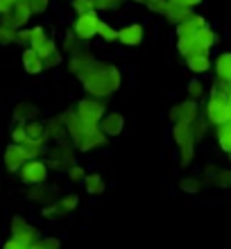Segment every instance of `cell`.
Segmentation results:
<instances>
[{
    "instance_id": "6da1fadb",
    "label": "cell",
    "mask_w": 231,
    "mask_h": 249,
    "mask_svg": "<svg viewBox=\"0 0 231 249\" xmlns=\"http://www.w3.org/2000/svg\"><path fill=\"white\" fill-rule=\"evenodd\" d=\"M82 84H84V91L93 98H107L120 89V71L113 64L95 61L82 77Z\"/></svg>"
},
{
    "instance_id": "7a4b0ae2",
    "label": "cell",
    "mask_w": 231,
    "mask_h": 249,
    "mask_svg": "<svg viewBox=\"0 0 231 249\" xmlns=\"http://www.w3.org/2000/svg\"><path fill=\"white\" fill-rule=\"evenodd\" d=\"M206 118L211 124H225L231 120V109H229V98L227 93L213 91L209 102H206Z\"/></svg>"
},
{
    "instance_id": "3957f363",
    "label": "cell",
    "mask_w": 231,
    "mask_h": 249,
    "mask_svg": "<svg viewBox=\"0 0 231 249\" xmlns=\"http://www.w3.org/2000/svg\"><path fill=\"white\" fill-rule=\"evenodd\" d=\"M18 177L25 186H36V184H46L48 181V163H43L41 159L27 161L23 168L18 170Z\"/></svg>"
},
{
    "instance_id": "277c9868",
    "label": "cell",
    "mask_w": 231,
    "mask_h": 249,
    "mask_svg": "<svg viewBox=\"0 0 231 249\" xmlns=\"http://www.w3.org/2000/svg\"><path fill=\"white\" fill-rule=\"evenodd\" d=\"M73 147H71V143H66V141H64V143H57L53 147V150H50V168H53V170H71V168H73Z\"/></svg>"
},
{
    "instance_id": "5b68a950",
    "label": "cell",
    "mask_w": 231,
    "mask_h": 249,
    "mask_svg": "<svg viewBox=\"0 0 231 249\" xmlns=\"http://www.w3.org/2000/svg\"><path fill=\"white\" fill-rule=\"evenodd\" d=\"M30 16H32V7H30V2H27V0H16V5L12 7V12L2 14L0 23H2V25H12V27H16V30H20V27L30 20Z\"/></svg>"
},
{
    "instance_id": "8992f818",
    "label": "cell",
    "mask_w": 231,
    "mask_h": 249,
    "mask_svg": "<svg viewBox=\"0 0 231 249\" xmlns=\"http://www.w3.org/2000/svg\"><path fill=\"white\" fill-rule=\"evenodd\" d=\"M98 27H100V16L95 12L79 14V18L75 20V36L79 41H89L98 34Z\"/></svg>"
},
{
    "instance_id": "52a82bcc",
    "label": "cell",
    "mask_w": 231,
    "mask_h": 249,
    "mask_svg": "<svg viewBox=\"0 0 231 249\" xmlns=\"http://www.w3.org/2000/svg\"><path fill=\"white\" fill-rule=\"evenodd\" d=\"M75 111H77V116L82 118L84 124H100V120L105 118V107L100 105L98 100H82Z\"/></svg>"
},
{
    "instance_id": "ba28073f",
    "label": "cell",
    "mask_w": 231,
    "mask_h": 249,
    "mask_svg": "<svg viewBox=\"0 0 231 249\" xmlns=\"http://www.w3.org/2000/svg\"><path fill=\"white\" fill-rule=\"evenodd\" d=\"M2 163H5V170L7 172H18L23 165L27 163V154H25V147L18 143H12L5 147V157H2Z\"/></svg>"
},
{
    "instance_id": "9c48e42d",
    "label": "cell",
    "mask_w": 231,
    "mask_h": 249,
    "mask_svg": "<svg viewBox=\"0 0 231 249\" xmlns=\"http://www.w3.org/2000/svg\"><path fill=\"white\" fill-rule=\"evenodd\" d=\"M105 131L100 129L98 124H89L84 131V136L77 141V150L79 152H91L95 150V147H100V145H105Z\"/></svg>"
},
{
    "instance_id": "30bf717a",
    "label": "cell",
    "mask_w": 231,
    "mask_h": 249,
    "mask_svg": "<svg viewBox=\"0 0 231 249\" xmlns=\"http://www.w3.org/2000/svg\"><path fill=\"white\" fill-rule=\"evenodd\" d=\"M172 138L177 147H188V145H195V136H193V124L191 123H184V120H177L172 123Z\"/></svg>"
},
{
    "instance_id": "8fae6325",
    "label": "cell",
    "mask_w": 231,
    "mask_h": 249,
    "mask_svg": "<svg viewBox=\"0 0 231 249\" xmlns=\"http://www.w3.org/2000/svg\"><path fill=\"white\" fill-rule=\"evenodd\" d=\"M170 120L177 123V120H184V123H195L197 120V102L195 100H186L181 105H177L170 111Z\"/></svg>"
},
{
    "instance_id": "7c38bea8",
    "label": "cell",
    "mask_w": 231,
    "mask_h": 249,
    "mask_svg": "<svg viewBox=\"0 0 231 249\" xmlns=\"http://www.w3.org/2000/svg\"><path fill=\"white\" fill-rule=\"evenodd\" d=\"M59 118L64 120V124H66L68 136H71L75 143H77L79 138L84 136V131H86V127H89V124L82 123V118L77 116V111H66V113H61Z\"/></svg>"
},
{
    "instance_id": "4fadbf2b",
    "label": "cell",
    "mask_w": 231,
    "mask_h": 249,
    "mask_svg": "<svg viewBox=\"0 0 231 249\" xmlns=\"http://www.w3.org/2000/svg\"><path fill=\"white\" fill-rule=\"evenodd\" d=\"M36 116H39V107L34 105V102H18V105L14 107V113L12 118L14 123L18 124H25V123H32V120H36Z\"/></svg>"
},
{
    "instance_id": "5bb4252c",
    "label": "cell",
    "mask_w": 231,
    "mask_h": 249,
    "mask_svg": "<svg viewBox=\"0 0 231 249\" xmlns=\"http://www.w3.org/2000/svg\"><path fill=\"white\" fill-rule=\"evenodd\" d=\"M59 190L54 186H48V184H36V186H30L27 188V199L30 202H46V204H53L54 202V195Z\"/></svg>"
},
{
    "instance_id": "9a60e30c",
    "label": "cell",
    "mask_w": 231,
    "mask_h": 249,
    "mask_svg": "<svg viewBox=\"0 0 231 249\" xmlns=\"http://www.w3.org/2000/svg\"><path fill=\"white\" fill-rule=\"evenodd\" d=\"M98 127L105 131V136H118L125 129V118H123V113H107Z\"/></svg>"
},
{
    "instance_id": "2e32d148",
    "label": "cell",
    "mask_w": 231,
    "mask_h": 249,
    "mask_svg": "<svg viewBox=\"0 0 231 249\" xmlns=\"http://www.w3.org/2000/svg\"><path fill=\"white\" fill-rule=\"evenodd\" d=\"M202 27H206L204 18H202V16H195V14H193V16H191L188 20L179 23L177 34H179V39H195V36H197V32L202 30Z\"/></svg>"
},
{
    "instance_id": "e0dca14e",
    "label": "cell",
    "mask_w": 231,
    "mask_h": 249,
    "mask_svg": "<svg viewBox=\"0 0 231 249\" xmlns=\"http://www.w3.org/2000/svg\"><path fill=\"white\" fill-rule=\"evenodd\" d=\"M118 41L123 46H139L141 41H143V25L132 23V25L118 30Z\"/></svg>"
},
{
    "instance_id": "ac0fdd59",
    "label": "cell",
    "mask_w": 231,
    "mask_h": 249,
    "mask_svg": "<svg viewBox=\"0 0 231 249\" xmlns=\"http://www.w3.org/2000/svg\"><path fill=\"white\" fill-rule=\"evenodd\" d=\"M93 64H95V59H93L91 54H86L84 50H77V53L73 54V59H71V71H73V75H77V77L82 79Z\"/></svg>"
},
{
    "instance_id": "d6986e66",
    "label": "cell",
    "mask_w": 231,
    "mask_h": 249,
    "mask_svg": "<svg viewBox=\"0 0 231 249\" xmlns=\"http://www.w3.org/2000/svg\"><path fill=\"white\" fill-rule=\"evenodd\" d=\"M23 68H25V72H30V75H39V72L46 68L43 59L36 54L34 48H25V50H23Z\"/></svg>"
},
{
    "instance_id": "ffe728a7",
    "label": "cell",
    "mask_w": 231,
    "mask_h": 249,
    "mask_svg": "<svg viewBox=\"0 0 231 249\" xmlns=\"http://www.w3.org/2000/svg\"><path fill=\"white\" fill-rule=\"evenodd\" d=\"M46 136L53 138V141H57V143H64L68 136V129L66 124H64V120L61 118H50L46 123Z\"/></svg>"
},
{
    "instance_id": "44dd1931",
    "label": "cell",
    "mask_w": 231,
    "mask_h": 249,
    "mask_svg": "<svg viewBox=\"0 0 231 249\" xmlns=\"http://www.w3.org/2000/svg\"><path fill=\"white\" fill-rule=\"evenodd\" d=\"M12 238L16 240V243L23 245V247H30V245H34L36 240H41V233H39V229H36V227H32V224H30V227H25L23 231L14 233Z\"/></svg>"
},
{
    "instance_id": "7402d4cb",
    "label": "cell",
    "mask_w": 231,
    "mask_h": 249,
    "mask_svg": "<svg viewBox=\"0 0 231 249\" xmlns=\"http://www.w3.org/2000/svg\"><path fill=\"white\" fill-rule=\"evenodd\" d=\"M215 72H218V77L227 84H231V53H225L220 54L218 61H215Z\"/></svg>"
},
{
    "instance_id": "603a6c76",
    "label": "cell",
    "mask_w": 231,
    "mask_h": 249,
    "mask_svg": "<svg viewBox=\"0 0 231 249\" xmlns=\"http://www.w3.org/2000/svg\"><path fill=\"white\" fill-rule=\"evenodd\" d=\"M46 141L48 138H41V141H32L27 138L23 147H25V154H27V161H34V159H41V154L46 152Z\"/></svg>"
},
{
    "instance_id": "cb8c5ba5",
    "label": "cell",
    "mask_w": 231,
    "mask_h": 249,
    "mask_svg": "<svg viewBox=\"0 0 231 249\" xmlns=\"http://www.w3.org/2000/svg\"><path fill=\"white\" fill-rule=\"evenodd\" d=\"M84 186H86V193H89V195H100V193H105V179H102V175H98V172L86 175Z\"/></svg>"
},
{
    "instance_id": "d4e9b609",
    "label": "cell",
    "mask_w": 231,
    "mask_h": 249,
    "mask_svg": "<svg viewBox=\"0 0 231 249\" xmlns=\"http://www.w3.org/2000/svg\"><path fill=\"white\" fill-rule=\"evenodd\" d=\"M186 64H188V68H191L193 72H206L209 68H211V59H209V54H195V57H188L186 59Z\"/></svg>"
},
{
    "instance_id": "484cf974",
    "label": "cell",
    "mask_w": 231,
    "mask_h": 249,
    "mask_svg": "<svg viewBox=\"0 0 231 249\" xmlns=\"http://www.w3.org/2000/svg\"><path fill=\"white\" fill-rule=\"evenodd\" d=\"M195 41H197L199 46H202L206 53H209V50H211V48L218 43V36H215V32H213V30H209V27H202V30L197 32V36H195Z\"/></svg>"
},
{
    "instance_id": "4316f807",
    "label": "cell",
    "mask_w": 231,
    "mask_h": 249,
    "mask_svg": "<svg viewBox=\"0 0 231 249\" xmlns=\"http://www.w3.org/2000/svg\"><path fill=\"white\" fill-rule=\"evenodd\" d=\"M165 16L170 20H179V23H184V20H188L193 16V12L188 9V7H181V5H168V12H165Z\"/></svg>"
},
{
    "instance_id": "83f0119b",
    "label": "cell",
    "mask_w": 231,
    "mask_h": 249,
    "mask_svg": "<svg viewBox=\"0 0 231 249\" xmlns=\"http://www.w3.org/2000/svg\"><path fill=\"white\" fill-rule=\"evenodd\" d=\"M23 127H25V131H27V138H32V141H41V138H48V136H46V124L39 123V120L25 123Z\"/></svg>"
},
{
    "instance_id": "f1b7e54d",
    "label": "cell",
    "mask_w": 231,
    "mask_h": 249,
    "mask_svg": "<svg viewBox=\"0 0 231 249\" xmlns=\"http://www.w3.org/2000/svg\"><path fill=\"white\" fill-rule=\"evenodd\" d=\"M218 143H220L222 150L231 154V120L218 127Z\"/></svg>"
},
{
    "instance_id": "f546056e",
    "label": "cell",
    "mask_w": 231,
    "mask_h": 249,
    "mask_svg": "<svg viewBox=\"0 0 231 249\" xmlns=\"http://www.w3.org/2000/svg\"><path fill=\"white\" fill-rule=\"evenodd\" d=\"M16 34H18L16 27L2 25V23H0V46H12V43H16Z\"/></svg>"
},
{
    "instance_id": "4dcf8cb0",
    "label": "cell",
    "mask_w": 231,
    "mask_h": 249,
    "mask_svg": "<svg viewBox=\"0 0 231 249\" xmlns=\"http://www.w3.org/2000/svg\"><path fill=\"white\" fill-rule=\"evenodd\" d=\"M179 188L184 190V193H188V195H195V193L202 190V181L195 179V177H184L181 181H179Z\"/></svg>"
},
{
    "instance_id": "1f68e13d",
    "label": "cell",
    "mask_w": 231,
    "mask_h": 249,
    "mask_svg": "<svg viewBox=\"0 0 231 249\" xmlns=\"http://www.w3.org/2000/svg\"><path fill=\"white\" fill-rule=\"evenodd\" d=\"M77 204H79V197L75 195V193H68V195H64L59 199V206H61V211H64V213H71V211H75L77 209Z\"/></svg>"
},
{
    "instance_id": "d6a6232c",
    "label": "cell",
    "mask_w": 231,
    "mask_h": 249,
    "mask_svg": "<svg viewBox=\"0 0 231 249\" xmlns=\"http://www.w3.org/2000/svg\"><path fill=\"white\" fill-rule=\"evenodd\" d=\"M41 215L46 217V220H59V217H64V215H66V213L61 211L59 202H53V204H48L46 209L41 211Z\"/></svg>"
},
{
    "instance_id": "836d02e7",
    "label": "cell",
    "mask_w": 231,
    "mask_h": 249,
    "mask_svg": "<svg viewBox=\"0 0 231 249\" xmlns=\"http://www.w3.org/2000/svg\"><path fill=\"white\" fill-rule=\"evenodd\" d=\"M34 50H36V54H39L41 59H46V57H50L57 50V46H54L53 39H46V41H41L39 46H34Z\"/></svg>"
},
{
    "instance_id": "e575fe53",
    "label": "cell",
    "mask_w": 231,
    "mask_h": 249,
    "mask_svg": "<svg viewBox=\"0 0 231 249\" xmlns=\"http://www.w3.org/2000/svg\"><path fill=\"white\" fill-rule=\"evenodd\" d=\"M98 36H102L105 41H116V39H118V30H113L109 23H102V20H100Z\"/></svg>"
},
{
    "instance_id": "d590c367",
    "label": "cell",
    "mask_w": 231,
    "mask_h": 249,
    "mask_svg": "<svg viewBox=\"0 0 231 249\" xmlns=\"http://www.w3.org/2000/svg\"><path fill=\"white\" fill-rule=\"evenodd\" d=\"M46 39H48V36H46V30H43V27H41V25L32 27V30H30V46H27V48L39 46L41 41H46Z\"/></svg>"
},
{
    "instance_id": "8d00e7d4",
    "label": "cell",
    "mask_w": 231,
    "mask_h": 249,
    "mask_svg": "<svg viewBox=\"0 0 231 249\" xmlns=\"http://www.w3.org/2000/svg\"><path fill=\"white\" fill-rule=\"evenodd\" d=\"M193 157H195V145L181 147V150H179V165H181V168H186V165H191Z\"/></svg>"
},
{
    "instance_id": "74e56055",
    "label": "cell",
    "mask_w": 231,
    "mask_h": 249,
    "mask_svg": "<svg viewBox=\"0 0 231 249\" xmlns=\"http://www.w3.org/2000/svg\"><path fill=\"white\" fill-rule=\"evenodd\" d=\"M25 227H30V222H27L25 217H23V215H14V217H12V222H9V233L14 236V233L23 231Z\"/></svg>"
},
{
    "instance_id": "f35d334b",
    "label": "cell",
    "mask_w": 231,
    "mask_h": 249,
    "mask_svg": "<svg viewBox=\"0 0 231 249\" xmlns=\"http://www.w3.org/2000/svg\"><path fill=\"white\" fill-rule=\"evenodd\" d=\"M73 7L77 14L95 12V2H93V0H73Z\"/></svg>"
},
{
    "instance_id": "ab89813d",
    "label": "cell",
    "mask_w": 231,
    "mask_h": 249,
    "mask_svg": "<svg viewBox=\"0 0 231 249\" xmlns=\"http://www.w3.org/2000/svg\"><path fill=\"white\" fill-rule=\"evenodd\" d=\"M145 5L150 7L152 12H157V14H161V16H165V12H168V5H170V2H168V0H147Z\"/></svg>"
},
{
    "instance_id": "60d3db41",
    "label": "cell",
    "mask_w": 231,
    "mask_h": 249,
    "mask_svg": "<svg viewBox=\"0 0 231 249\" xmlns=\"http://www.w3.org/2000/svg\"><path fill=\"white\" fill-rule=\"evenodd\" d=\"M68 179H71L73 184H79V181H84L86 179V170L84 168H79V165H73V168L68 170Z\"/></svg>"
},
{
    "instance_id": "b9f144b4",
    "label": "cell",
    "mask_w": 231,
    "mask_h": 249,
    "mask_svg": "<svg viewBox=\"0 0 231 249\" xmlns=\"http://www.w3.org/2000/svg\"><path fill=\"white\" fill-rule=\"evenodd\" d=\"M202 93H204V86H202V82L193 79L191 84H188V95H191V100H195V102H197V98H202Z\"/></svg>"
},
{
    "instance_id": "7bdbcfd3",
    "label": "cell",
    "mask_w": 231,
    "mask_h": 249,
    "mask_svg": "<svg viewBox=\"0 0 231 249\" xmlns=\"http://www.w3.org/2000/svg\"><path fill=\"white\" fill-rule=\"evenodd\" d=\"M95 2V9H105V12H111V9H118L123 0H93Z\"/></svg>"
},
{
    "instance_id": "ee69618b",
    "label": "cell",
    "mask_w": 231,
    "mask_h": 249,
    "mask_svg": "<svg viewBox=\"0 0 231 249\" xmlns=\"http://www.w3.org/2000/svg\"><path fill=\"white\" fill-rule=\"evenodd\" d=\"M25 141H27V131H25V127H23V124H18V127H14V129H12V143L23 145Z\"/></svg>"
},
{
    "instance_id": "f6af8a7d",
    "label": "cell",
    "mask_w": 231,
    "mask_h": 249,
    "mask_svg": "<svg viewBox=\"0 0 231 249\" xmlns=\"http://www.w3.org/2000/svg\"><path fill=\"white\" fill-rule=\"evenodd\" d=\"M215 184L222 186V188H229L231 186V170H218V175H215Z\"/></svg>"
},
{
    "instance_id": "bcb514c9",
    "label": "cell",
    "mask_w": 231,
    "mask_h": 249,
    "mask_svg": "<svg viewBox=\"0 0 231 249\" xmlns=\"http://www.w3.org/2000/svg\"><path fill=\"white\" fill-rule=\"evenodd\" d=\"M79 39H77V36H75V34H68V36H66V41H64V50H66V53H77V50H79Z\"/></svg>"
},
{
    "instance_id": "7dc6e473",
    "label": "cell",
    "mask_w": 231,
    "mask_h": 249,
    "mask_svg": "<svg viewBox=\"0 0 231 249\" xmlns=\"http://www.w3.org/2000/svg\"><path fill=\"white\" fill-rule=\"evenodd\" d=\"M30 7H32V14H43L50 5V0H27Z\"/></svg>"
},
{
    "instance_id": "c3c4849f",
    "label": "cell",
    "mask_w": 231,
    "mask_h": 249,
    "mask_svg": "<svg viewBox=\"0 0 231 249\" xmlns=\"http://www.w3.org/2000/svg\"><path fill=\"white\" fill-rule=\"evenodd\" d=\"M59 64H61V53H59V50H54L50 57H46V59H43V66H46V68H57Z\"/></svg>"
},
{
    "instance_id": "681fc988",
    "label": "cell",
    "mask_w": 231,
    "mask_h": 249,
    "mask_svg": "<svg viewBox=\"0 0 231 249\" xmlns=\"http://www.w3.org/2000/svg\"><path fill=\"white\" fill-rule=\"evenodd\" d=\"M59 238H41V249H59Z\"/></svg>"
},
{
    "instance_id": "f907efd6",
    "label": "cell",
    "mask_w": 231,
    "mask_h": 249,
    "mask_svg": "<svg viewBox=\"0 0 231 249\" xmlns=\"http://www.w3.org/2000/svg\"><path fill=\"white\" fill-rule=\"evenodd\" d=\"M16 43L30 46V30H18V34H16Z\"/></svg>"
},
{
    "instance_id": "816d5d0a",
    "label": "cell",
    "mask_w": 231,
    "mask_h": 249,
    "mask_svg": "<svg viewBox=\"0 0 231 249\" xmlns=\"http://www.w3.org/2000/svg\"><path fill=\"white\" fill-rule=\"evenodd\" d=\"M14 5H16V0H0V16L7 12H12Z\"/></svg>"
},
{
    "instance_id": "f5cc1de1",
    "label": "cell",
    "mask_w": 231,
    "mask_h": 249,
    "mask_svg": "<svg viewBox=\"0 0 231 249\" xmlns=\"http://www.w3.org/2000/svg\"><path fill=\"white\" fill-rule=\"evenodd\" d=\"M2 249H30V247H23V245H20V243H16L14 238H9V240H7V243L2 245Z\"/></svg>"
},
{
    "instance_id": "db71d44e",
    "label": "cell",
    "mask_w": 231,
    "mask_h": 249,
    "mask_svg": "<svg viewBox=\"0 0 231 249\" xmlns=\"http://www.w3.org/2000/svg\"><path fill=\"white\" fill-rule=\"evenodd\" d=\"M202 0H184V7H188V9H193L195 5H199Z\"/></svg>"
},
{
    "instance_id": "11a10c76",
    "label": "cell",
    "mask_w": 231,
    "mask_h": 249,
    "mask_svg": "<svg viewBox=\"0 0 231 249\" xmlns=\"http://www.w3.org/2000/svg\"><path fill=\"white\" fill-rule=\"evenodd\" d=\"M168 2H172V5H181V7H184V0H168Z\"/></svg>"
},
{
    "instance_id": "9f6ffc18",
    "label": "cell",
    "mask_w": 231,
    "mask_h": 249,
    "mask_svg": "<svg viewBox=\"0 0 231 249\" xmlns=\"http://www.w3.org/2000/svg\"><path fill=\"white\" fill-rule=\"evenodd\" d=\"M227 98H229V109H231V89H229V95H227Z\"/></svg>"
},
{
    "instance_id": "6f0895ef",
    "label": "cell",
    "mask_w": 231,
    "mask_h": 249,
    "mask_svg": "<svg viewBox=\"0 0 231 249\" xmlns=\"http://www.w3.org/2000/svg\"><path fill=\"white\" fill-rule=\"evenodd\" d=\"M134 2H143V5H145V2H147V0H134Z\"/></svg>"
}]
</instances>
